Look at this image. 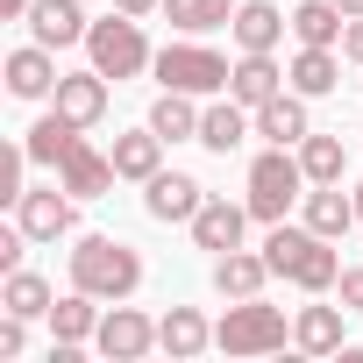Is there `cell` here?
Returning a JSON list of instances; mask_svg holds the SVG:
<instances>
[{
    "label": "cell",
    "mask_w": 363,
    "mask_h": 363,
    "mask_svg": "<svg viewBox=\"0 0 363 363\" xmlns=\"http://www.w3.org/2000/svg\"><path fill=\"white\" fill-rule=\"evenodd\" d=\"M264 257H271V278H285V285H299V292H335V278H342V257H335V242L328 235H313L306 221L292 228V221H271V235H264Z\"/></svg>",
    "instance_id": "cell-1"
},
{
    "label": "cell",
    "mask_w": 363,
    "mask_h": 363,
    "mask_svg": "<svg viewBox=\"0 0 363 363\" xmlns=\"http://www.w3.org/2000/svg\"><path fill=\"white\" fill-rule=\"evenodd\" d=\"M72 285L93 292V299H128L143 285V257L114 235H79L72 242Z\"/></svg>",
    "instance_id": "cell-2"
},
{
    "label": "cell",
    "mask_w": 363,
    "mask_h": 363,
    "mask_svg": "<svg viewBox=\"0 0 363 363\" xmlns=\"http://www.w3.org/2000/svg\"><path fill=\"white\" fill-rule=\"evenodd\" d=\"M306 186H313V178H306V164H299V150H285V143H271L257 164H250V214L271 228V221H285L299 200H306Z\"/></svg>",
    "instance_id": "cell-3"
},
{
    "label": "cell",
    "mask_w": 363,
    "mask_h": 363,
    "mask_svg": "<svg viewBox=\"0 0 363 363\" xmlns=\"http://www.w3.org/2000/svg\"><path fill=\"white\" fill-rule=\"evenodd\" d=\"M150 72H157V86H164V93H193V100H214V93H228V79H235V65H228L221 50L193 43V36L164 43Z\"/></svg>",
    "instance_id": "cell-4"
},
{
    "label": "cell",
    "mask_w": 363,
    "mask_h": 363,
    "mask_svg": "<svg viewBox=\"0 0 363 363\" xmlns=\"http://www.w3.org/2000/svg\"><path fill=\"white\" fill-rule=\"evenodd\" d=\"M292 342V320H285V306H271L264 292L257 299H235L221 320H214V349H228V356H271V349H285Z\"/></svg>",
    "instance_id": "cell-5"
},
{
    "label": "cell",
    "mask_w": 363,
    "mask_h": 363,
    "mask_svg": "<svg viewBox=\"0 0 363 363\" xmlns=\"http://www.w3.org/2000/svg\"><path fill=\"white\" fill-rule=\"evenodd\" d=\"M86 57H93V72H107V79H143L150 65H157V50H150V36H143V22L135 15H100L93 29H86Z\"/></svg>",
    "instance_id": "cell-6"
},
{
    "label": "cell",
    "mask_w": 363,
    "mask_h": 363,
    "mask_svg": "<svg viewBox=\"0 0 363 363\" xmlns=\"http://www.w3.org/2000/svg\"><path fill=\"white\" fill-rule=\"evenodd\" d=\"M15 221H22L29 242H65V235L79 228V200H72L65 186H43V193H22V200H15Z\"/></svg>",
    "instance_id": "cell-7"
},
{
    "label": "cell",
    "mask_w": 363,
    "mask_h": 363,
    "mask_svg": "<svg viewBox=\"0 0 363 363\" xmlns=\"http://www.w3.org/2000/svg\"><path fill=\"white\" fill-rule=\"evenodd\" d=\"M257 214H250V200H228V193H207V207L186 221L193 228V242L200 250H214V257H228V250H242V228H250Z\"/></svg>",
    "instance_id": "cell-8"
},
{
    "label": "cell",
    "mask_w": 363,
    "mask_h": 363,
    "mask_svg": "<svg viewBox=\"0 0 363 363\" xmlns=\"http://www.w3.org/2000/svg\"><path fill=\"white\" fill-rule=\"evenodd\" d=\"M93 349H100V356H114V363H135V356H150V349H157V320L114 299V306L100 313V335H93Z\"/></svg>",
    "instance_id": "cell-9"
},
{
    "label": "cell",
    "mask_w": 363,
    "mask_h": 363,
    "mask_svg": "<svg viewBox=\"0 0 363 363\" xmlns=\"http://www.w3.org/2000/svg\"><path fill=\"white\" fill-rule=\"evenodd\" d=\"M114 178H121V171H114V150H93L86 135H79V143L65 150V164H57V186H65L72 200H100Z\"/></svg>",
    "instance_id": "cell-10"
},
{
    "label": "cell",
    "mask_w": 363,
    "mask_h": 363,
    "mask_svg": "<svg viewBox=\"0 0 363 363\" xmlns=\"http://www.w3.org/2000/svg\"><path fill=\"white\" fill-rule=\"evenodd\" d=\"M200 207H207V186L186 178V171H157L150 186H143V214L150 221H193Z\"/></svg>",
    "instance_id": "cell-11"
},
{
    "label": "cell",
    "mask_w": 363,
    "mask_h": 363,
    "mask_svg": "<svg viewBox=\"0 0 363 363\" xmlns=\"http://www.w3.org/2000/svg\"><path fill=\"white\" fill-rule=\"evenodd\" d=\"M57 57H50V43H22V50H8V93L15 100H50L57 93Z\"/></svg>",
    "instance_id": "cell-12"
},
{
    "label": "cell",
    "mask_w": 363,
    "mask_h": 363,
    "mask_svg": "<svg viewBox=\"0 0 363 363\" xmlns=\"http://www.w3.org/2000/svg\"><path fill=\"white\" fill-rule=\"evenodd\" d=\"M285 79H292V72H278V57H271V50H242V57H235V79H228V93H235V100L257 114L264 100H278V93H285Z\"/></svg>",
    "instance_id": "cell-13"
},
{
    "label": "cell",
    "mask_w": 363,
    "mask_h": 363,
    "mask_svg": "<svg viewBox=\"0 0 363 363\" xmlns=\"http://www.w3.org/2000/svg\"><path fill=\"white\" fill-rule=\"evenodd\" d=\"M86 8H79V0H36V8H29V36L36 43H50V50H72V43H86Z\"/></svg>",
    "instance_id": "cell-14"
},
{
    "label": "cell",
    "mask_w": 363,
    "mask_h": 363,
    "mask_svg": "<svg viewBox=\"0 0 363 363\" xmlns=\"http://www.w3.org/2000/svg\"><path fill=\"white\" fill-rule=\"evenodd\" d=\"M257 135H264V143H285V150H299V143L313 135L306 93H278V100H264V107H257Z\"/></svg>",
    "instance_id": "cell-15"
},
{
    "label": "cell",
    "mask_w": 363,
    "mask_h": 363,
    "mask_svg": "<svg viewBox=\"0 0 363 363\" xmlns=\"http://www.w3.org/2000/svg\"><path fill=\"white\" fill-rule=\"evenodd\" d=\"M299 214H306V228H313V235L342 242V235L356 228V193H342V186H306Z\"/></svg>",
    "instance_id": "cell-16"
},
{
    "label": "cell",
    "mask_w": 363,
    "mask_h": 363,
    "mask_svg": "<svg viewBox=\"0 0 363 363\" xmlns=\"http://www.w3.org/2000/svg\"><path fill=\"white\" fill-rule=\"evenodd\" d=\"M50 100H57V114H72L79 128H93L107 114V72H65Z\"/></svg>",
    "instance_id": "cell-17"
},
{
    "label": "cell",
    "mask_w": 363,
    "mask_h": 363,
    "mask_svg": "<svg viewBox=\"0 0 363 363\" xmlns=\"http://www.w3.org/2000/svg\"><path fill=\"white\" fill-rule=\"evenodd\" d=\"M257 128V114L228 93V100H214L207 114H200V150H214V157H228V150H242V135Z\"/></svg>",
    "instance_id": "cell-18"
},
{
    "label": "cell",
    "mask_w": 363,
    "mask_h": 363,
    "mask_svg": "<svg viewBox=\"0 0 363 363\" xmlns=\"http://www.w3.org/2000/svg\"><path fill=\"white\" fill-rule=\"evenodd\" d=\"M114 171L121 178H135V186H150V178L164 171V135L143 121V128H128V135H114Z\"/></svg>",
    "instance_id": "cell-19"
},
{
    "label": "cell",
    "mask_w": 363,
    "mask_h": 363,
    "mask_svg": "<svg viewBox=\"0 0 363 363\" xmlns=\"http://www.w3.org/2000/svg\"><path fill=\"white\" fill-rule=\"evenodd\" d=\"M157 349H171L178 363H186V356H200V349H214L207 313H200V306H171V313L157 320Z\"/></svg>",
    "instance_id": "cell-20"
},
{
    "label": "cell",
    "mask_w": 363,
    "mask_h": 363,
    "mask_svg": "<svg viewBox=\"0 0 363 363\" xmlns=\"http://www.w3.org/2000/svg\"><path fill=\"white\" fill-rule=\"evenodd\" d=\"M264 278H271V257H250V250L214 257V292H221V299H257Z\"/></svg>",
    "instance_id": "cell-21"
},
{
    "label": "cell",
    "mask_w": 363,
    "mask_h": 363,
    "mask_svg": "<svg viewBox=\"0 0 363 363\" xmlns=\"http://www.w3.org/2000/svg\"><path fill=\"white\" fill-rule=\"evenodd\" d=\"M50 335H57V342H72V349H86V342L100 335V299L72 285V292L50 306Z\"/></svg>",
    "instance_id": "cell-22"
},
{
    "label": "cell",
    "mask_w": 363,
    "mask_h": 363,
    "mask_svg": "<svg viewBox=\"0 0 363 363\" xmlns=\"http://www.w3.org/2000/svg\"><path fill=\"white\" fill-rule=\"evenodd\" d=\"M342 320H349V306H299L292 313V342L306 356H335L342 349Z\"/></svg>",
    "instance_id": "cell-23"
},
{
    "label": "cell",
    "mask_w": 363,
    "mask_h": 363,
    "mask_svg": "<svg viewBox=\"0 0 363 363\" xmlns=\"http://www.w3.org/2000/svg\"><path fill=\"white\" fill-rule=\"evenodd\" d=\"M228 29H235V43H242V50H278V36L292 29V15H278L271 0H242Z\"/></svg>",
    "instance_id": "cell-24"
},
{
    "label": "cell",
    "mask_w": 363,
    "mask_h": 363,
    "mask_svg": "<svg viewBox=\"0 0 363 363\" xmlns=\"http://www.w3.org/2000/svg\"><path fill=\"white\" fill-rule=\"evenodd\" d=\"M342 29H349L342 0H299V8H292V36H299V43H320V50H335V43H342Z\"/></svg>",
    "instance_id": "cell-25"
},
{
    "label": "cell",
    "mask_w": 363,
    "mask_h": 363,
    "mask_svg": "<svg viewBox=\"0 0 363 363\" xmlns=\"http://www.w3.org/2000/svg\"><path fill=\"white\" fill-rule=\"evenodd\" d=\"M335 86H342V57L320 50V43H299V57H292V93L320 100V93H335Z\"/></svg>",
    "instance_id": "cell-26"
},
{
    "label": "cell",
    "mask_w": 363,
    "mask_h": 363,
    "mask_svg": "<svg viewBox=\"0 0 363 363\" xmlns=\"http://www.w3.org/2000/svg\"><path fill=\"white\" fill-rule=\"evenodd\" d=\"M200 114H207V107H193V93H157L150 128H157L164 143H200Z\"/></svg>",
    "instance_id": "cell-27"
},
{
    "label": "cell",
    "mask_w": 363,
    "mask_h": 363,
    "mask_svg": "<svg viewBox=\"0 0 363 363\" xmlns=\"http://www.w3.org/2000/svg\"><path fill=\"white\" fill-rule=\"evenodd\" d=\"M0 306L22 313V320H50L57 292H50V278H36V271H8V285H0Z\"/></svg>",
    "instance_id": "cell-28"
},
{
    "label": "cell",
    "mask_w": 363,
    "mask_h": 363,
    "mask_svg": "<svg viewBox=\"0 0 363 363\" xmlns=\"http://www.w3.org/2000/svg\"><path fill=\"white\" fill-rule=\"evenodd\" d=\"M79 135H86V128H79L72 114H57V107H50V114L29 128V143H22V150H29V164H65V150H72Z\"/></svg>",
    "instance_id": "cell-29"
},
{
    "label": "cell",
    "mask_w": 363,
    "mask_h": 363,
    "mask_svg": "<svg viewBox=\"0 0 363 363\" xmlns=\"http://www.w3.org/2000/svg\"><path fill=\"white\" fill-rule=\"evenodd\" d=\"M235 8H242V0H164L171 29H186V36H207V29L235 22Z\"/></svg>",
    "instance_id": "cell-30"
},
{
    "label": "cell",
    "mask_w": 363,
    "mask_h": 363,
    "mask_svg": "<svg viewBox=\"0 0 363 363\" xmlns=\"http://www.w3.org/2000/svg\"><path fill=\"white\" fill-rule=\"evenodd\" d=\"M299 164H306V178H313V186H342V164H349V150H342V135H306L299 143Z\"/></svg>",
    "instance_id": "cell-31"
},
{
    "label": "cell",
    "mask_w": 363,
    "mask_h": 363,
    "mask_svg": "<svg viewBox=\"0 0 363 363\" xmlns=\"http://www.w3.org/2000/svg\"><path fill=\"white\" fill-rule=\"evenodd\" d=\"M22 164H29V150H8V157H0V200H8V207L29 193V186H22Z\"/></svg>",
    "instance_id": "cell-32"
},
{
    "label": "cell",
    "mask_w": 363,
    "mask_h": 363,
    "mask_svg": "<svg viewBox=\"0 0 363 363\" xmlns=\"http://www.w3.org/2000/svg\"><path fill=\"white\" fill-rule=\"evenodd\" d=\"M22 349H29V320H22V313H8V320H0V356L15 363Z\"/></svg>",
    "instance_id": "cell-33"
},
{
    "label": "cell",
    "mask_w": 363,
    "mask_h": 363,
    "mask_svg": "<svg viewBox=\"0 0 363 363\" xmlns=\"http://www.w3.org/2000/svg\"><path fill=\"white\" fill-rule=\"evenodd\" d=\"M335 292H342V306H349V313H363V264H356V271H342V278H335Z\"/></svg>",
    "instance_id": "cell-34"
},
{
    "label": "cell",
    "mask_w": 363,
    "mask_h": 363,
    "mask_svg": "<svg viewBox=\"0 0 363 363\" xmlns=\"http://www.w3.org/2000/svg\"><path fill=\"white\" fill-rule=\"evenodd\" d=\"M342 57L363 65V15H349V29H342Z\"/></svg>",
    "instance_id": "cell-35"
},
{
    "label": "cell",
    "mask_w": 363,
    "mask_h": 363,
    "mask_svg": "<svg viewBox=\"0 0 363 363\" xmlns=\"http://www.w3.org/2000/svg\"><path fill=\"white\" fill-rule=\"evenodd\" d=\"M114 8H121V15H135V22H143V15H157V8H164V0H114Z\"/></svg>",
    "instance_id": "cell-36"
},
{
    "label": "cell",
    "mask_w": 363,
    "mask_h": 363,
    "mask_svg": "<svg viewBox=\"0 0 363 363\" xmlns=\"http://www.w3.org/2000/svg\"><path fill=\"white\" fill-rule=\"evenodd\" d=\"M29 8H36V0H0V15H8V22H29Z\"/></svg>",
    "instance_id": "cell-37"
},
{
    "label": "cell",
    "mask_w": 363,
    "mask_h": 363,
    "mask_svg": "<svg viewBox=\"0 0 363 363\" xmlns=\"http://www.w3.org/2000/svg\"><path fill=\"white\" fill-rule=\"evenodd\" d=\"M342 15H363V0H342Z\"/></svg>",
    "instance_id": "cell-38"
},
{
    "label": "cell",
    "mask_w": 363,
    "mask_h": 363,
    "mask_svg": "<svg viewBox=\"0 0 363 363\" xmlns=\"http://www.w3.org/2000/svg\"><path fill=\"white\" fill-rule=\"evenodd\" d=\"M356 221H363V186H356Z\"/></svg>",
    "instance_id": "cell-39"
}]
</instances>
